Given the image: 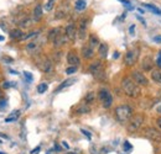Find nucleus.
I'll return each instance as SVG.
<instances>
[{"instance_id":"obj_23","label":"nucleus","mask_w":161,"mask_h":154,"mask_svg":"<svg viewBox=\"0 0 161 154\" xmlns=\"http://www.w3.org/2000/svg\"><path fill=\"white\" fill-rule=\"evenodd\" d=\"M34 22H35V20H34V19L26 18V19H22V20H21L20 22H19V25H20L22 28H27V27H31Z\"/></svg>"},{"instance_id":"obj_4","label":"nucleus","mask_w":161,"mask_h":154,"mask_svg":"<svg viewBox=\"0 0 161 154\" xmlns=\"http://www.w3.org/2000/svg\"><path fill=\"white\" fill-rule=\"evenodd\" d=\"M144 118L145 117H144L142 114L133 115V117L130 118V121L128 123V132L129 133H134L138 130H140V127L142 126V122H144Z\"/></svg>"},{"instance_id":"obj_36","label":"nucleus","mask_w":161,"mask_h":154,"mask_svg":"<svg viewBox=\"0 0 161 154\" xmlns=\"http://www.w3.org/2000/svg\"><path fill=\"white\" fill-rule=\"evenodd\" d=\"M155 63L158 64V67H161V52L158 53V58H156V62Z\"/></svg>"},{"instance_id":"obj_9","label":"nucleus","mask_w":161,"mask_h":154,"mask_svg":"<svg viewBox=\"0 0 161 154\" xmlns=\"http://www.w3.org/2000/svg\"><path fill=\"white\" fill-rule=\"evenodd\" d=\"M37 65H39V68H40L41 70H42L43 73H46V74H50V73L53 70V64H52V62L47 57L42 58L41 62L37 63Z\"/></svg>"},{"instance_id":"obj_25","label":"nucleus","mask_w":161,"mask_h":154,"mask_svg":"<svg viewBox=\"0 0 161 154\" xmlns=\"http://www.w3.org/2000/svg\"><path fill=\"white\" fill-rule=\"evenodd\" d=\"M87 8V1L86 0H77L76 1V4H75V9L77 10V11H83L84 9Z\"/></svg>"},{"instance_id":"obj_28","label":"nucleus","mask_w":161,"mask_h":154,"mask_svg":"<svg viewBox=\"0 0 161 154\" xmlns=\"http://www.w3.org/2000/svg\"><path fill=\"white\" fill-rule=\"evenodd\" d=\"M19 117H20V111H19V110H16L15 112H13L11 115L8 116V117L5 118V122H13V121H16Z\"/></svg>"},{"instance_id":"obj_37","label":"nucleus","mask_w":161,"mask_h":154,"mask_svg":"<svg viewBox=\"0 0 161 154\" xmlns=\"http://www.w3.org/2000/svg\"><path fill=\"white\" fill-rule=\"evenodd\" d=\"M11 85H13V84H10L9 81H5V83L3 84V88H4V89H8V88H10Z\"/></svg>"},{"instance_id":"obj_11","label":"nucleus","mask_w":161,"mask_h":154,"mask_svg":"<svg viewBox=\"0 0 161 154\" xmlns=\"http://www.w3.org/2000/svg\"><path fill=\"white\" fill-rule=\"evenodd\" d=\"M41 46H42V42H41L40 39H32L31 42H29L26 44L25 49H26L27 53H36V52L40 51Z\"/></svg>"},{"instance_id":"obj_38","label":"nucleus","mask_w":161,"mask_h":154,"mask_svg":"<svg viewBox=\"0 0 161 154\" xmlns=\"http://www.w3.org/2000/svg\"><path fill=\"white\" fill-rule=\"evenodd\" d=\"M156 125H158V127H159V128L161 130V116L156 118Z\"/></svg>"},{"instance_id":"obj_35","label":"nucleus","mask_w":161,"mask_h":154,"mask_svg":"<svg viewBox=\"0 0 161 154\" xmlns=\"http://www.w3.org/2000/svg\"><path fill=\"white\" fill-rule=\"evenodd\" d=\"M24 75H25V78L27 79V81H32V80H34L32 74H31V73H29V72H24Z\"/></svg>"},{"instance_id":"obj_49","label":"nucleus","mask_w":161,"mask_h":154,"mask_svg":"<svg viewBox=\"0 0 161 154\" xmlns=\"http://www.w3.org/2000/svg\"><path fill=\"white\" fill-rule=\"evenodd\" d=\"M0 154H4V153H1V152H0Z\"/></svg>"},{"instance_id":"obj_15","label":"nucleus","mask_w":161,"mask_h":154,"mask_svg":"<svg viewBox=\"0 0 161 154\" xmlns=\"http://www.w3.org/2000/svg\"><path fill=\"white\" fill-rule=\"evenodd\" d=\"M153 65H154V62L151 60V57H146L142 59V64H141V67H142V69H144L145 72H150V70H153Z\"/></svg>"},{"instance_id":"obj_24","label":"nucleus","mask_w":161,"mask_h":154,"mask_svg":"<svg viewBox=\"0 0 161 154\" xmlns=\"http://www.w3.org/2000/svg\"><path fill=\"white\" fill-rule=\"evenodd\" d=\"M91 111V107H89V105L88 104H82V105H80L78 107H77V110H76V112L77 114H88Z\"/></svg>"},{"instance_id":"obj_40","label":"nucleus","mask_w":161,"mask_h":154,"mask_svg":"<svg viewBox=\"0 0 161 154\" xmlns=\"http://www.w3.org/2000/svg\"><path fill=\"white\" fill-rule=\"evenodd\" d=\"M80 131H82V133H83V135H86L87 137H88V139H91V133H88V132H87V131H84V130H80Z\"/></svg>"},{"instance_id":"obj_41","label":"nucleus","mask_w":161,"mask_h":154,"mask_svg":"<svg viewBox=\"0 0 161 154\" xmlns=\"http://www.w3.org/2000/svg\"><path fill=\"white\" fill-rule=\"evenodd\" d=\"M154 41H155V42H159V43H161V36H155V37H154Z\"/></svg>"},{"instance_id":"obj_27","label":"nucleus","mask_w":161,"mask_h":154,"mask_svg":"<svg viewBox=\"0 0 161 154\" xmlns=\"http://www.w3.org/2000/svg\"><path fill=\"white\" fill-rule=\"evenodd\" d=\"M151 79L158 83V84H161V72L160 70H153L151 72Z\"/></svg>"},{"instance_id":"obj_33","label":"nucleus","mask_w":161,"mask_h":154,"mask_svg":"<svg viewBox=\"0 0 161 154\" xmlns=\"http://www.w3.org/2000/svg\"><path fill=\"white\" fill-rule=\"evenodd\" d=\"M76 72H77V65H71V67H68V68L66 69V74H68V75L75 74Z\"/></svg>"},{"instance_id":"obj_48","label":"nucleus","mask_w":161,"mask_h":154,"mask_svg":"<svg viewBox=\"0 0 161 154\" xmlns=\"http://www.w3.org/2000/svg\"><path fill=\"white\" fill-rule=\"evenodd\" d=\"M1 143H3V142H1V141H0V144H1Z\"/></svg>"},{"instance_id":"obj_2","label":"nucleus","mask_w":161,"mask_h":154,"mask_svg":"<svg viewBox=\"0 0 161 154\" xmlns=\"http://www.w3.org/2000/svg\"><path fill=\"white\" fill-rule=\"evenodd\" d=\"M114 115L118 122L120 123H125V122H129L130 118L133 117V109L131 106L129 105H119L115 107V111H114Z\"/></svg>"},{"instance_id":"obj_8","label":"nucleus","mask_w":161,"mask_h":154,"mask_svg":"<svg viewBox=\"0 0 161 154\" xmlns=\"http://www.w3.org/2000/svg\"><path fill=\"white\" fill-rule=\"evenodd\" d=\"M131 79L139 85V86H146L149 84L147 78L145 77V74H142L139 70H133L131 72Z\"/></svg>"},{"instance_id":"obj_5","label":"nucleus","mask_w":161,"mask_h":154,"mask_svg":"<svg viewBox=\"0 0 161 154\" xmlns=\"http://www.w3.org/2000/svg\"><path fill=\"white\" fill-rule=\"evenodd\" d=\"M139 54H140L139 48H130V49H128L125 56H124V64L126 67H133L138 62Z\"/></svg>"},{"instance_id":"obj_34","label":"nucleus","mask_w":161,"mask_h":154,"mask_svg":"<svg viewBox=\"0 0 161 154\" xmlns=\"http://www.w3.org/2000/svg\"><path fill=\"white\" fill-rule=\"evenodd\" d=\"M6 105H8L6 100H5L4 97H1V99H0V111H3V110L6 107Z\"/></svg>"},{"instance_id":"obj_1","label":"nucleus","mask_w":161,"mask_h":154,"mask_svg":"<svg viewBox=\"0 0 161 154\" xmlns=\"http://www.w3.org/2000/svg\"><path fill=\"white\" fill-rule=\"evenodd\" d=\"M121 89H123L124 94L128 95L129 97H138L140 95V88L131 78H123Z\"/></svg>"},{"instance_id":"obj_42","label":"nucleus","mask_w":161,"mask_h":154,"mask_svg":"<svg viewBox=\"0 0 161 154\" xmlns=\"http://www.w3.org/2000/svg\"><path fill=\"white\" fill-rule=\"evenodd\" d=\"M39 151H40V147H37V148H35V151H32V152H31V154H36V153H39Z\"/></svg>"},{"instance_id":"obj_26","label":"nucleus","mask_w":161,"mask_h":154,"mask_svg":"<svg viewBox=\"0 0 161 154\" xmlns=\"http://www.w3.org/2000/svg\"><path fill=\"white\" fill-rule=\"evenodd\" d=\"M98 53H99L101 58H105V57H107V54H108V46H107L105 43H101V44H99V48H98Z\"/></svg>"},{"instance_id":"obj_18","label":"nucleus","mask_w":161,"mask_h":154,"mask_svg":"<svg viewBox=\"0 0 161 154\" xmlns=\"http://www.w3.org/2000/svg\"><path fill=\"white\" fill-rule=\"evenodd\" d=\"M10 37L13 39H16V41H21L24 37V32L20 28H14V30L10 31Z\"/></svg>"},{"instance_id":"obj_19","label":"nucleus","mask_w":161,"mask_h":154,"mask_svg":"<svg viewBox=\"0 0 161 154\" xmlns=\"http://www.w3.org/2000/svg\"><path fill=\"white\" fill-rule=\"evenodd\" d=\"M32 18L35 20V22H37V21L42 18V6H41L40 4H37V5L35 6L34 13H32Z\"/></svg>"},{"instance_id":"obj_46","label":"nucleus","mask_w":161,"mask_h":154,"mask_svg":"<svg viewBox=\"0 0 161 154\" xmlns=\"http://www.w3.org/2000/svg\"><path fill=\"white\" fill-rule=\"evenodd\" d=\"M4 96V93H3V91H1V90H0V99H1V97Z\"/></svg>"},{"instance_id":"obj_43","label":"nucleus","mask_w":161,"mask_h":154,"mask_svg":"<svg viewBox=\"0 0 161 154\" xmlns=\"http://www.w3.org/2000/svg\"><path fill=\"white\" fill-rule=\"evenodd\" d=\"M4 58L6 59L5 62H8V63H11V62H13V58H9V57H4Z\"/></svg>"},{"instance_id":"obj_21","label":"nucleus","mask_w":161,"mask_h":154,"mask_svg":"<svg viewBox=\"0 0 161 154\" xmlns=\"http://www.w3.org/2000/svg\"><path fill=\"white\" fill-rule=\"evenodd\" d=\"M67 39H68V38H67V36H66V33H64V36H63V35L61 33L60 36H58L57 38L55 39V41H53L52 43L55 44V47H61V46H63V44H64V43L67 42Z\"/></svg>"},{"instance_id":"obj_39","label":"nucleus","mask_w":161,"mask_h":154,"mask_svg":"<svg viewBox=\"0 0 161 154\" xmlns=\"http://www.w3.org/2000/svg\"><path fill=\"white\" fill-rule=\"evenodd\" d=\"M134 30H135V26H134V25H131V26H130V28H129V33H130V35H134Z\"/></svg>"},{"instance_id":"obj_14","label":"nucleus","mask_w":161,"mask_h":154,"mask_svg":"<svg viewBox=\"0 0 161 154\" xmlns=\"http://www.w3.org/2000/svg\"><path fill=\"white\" fill-rule=\"evenodd\" d=\"M80 52H82L83 58H86V59H91V58H93V56H94V48L91 47L89 44L83 46L82 49H80Z\"/></svg>"},{"instance_id":"obj_47","label":"nucleus","mask_w":161,"mask_h":154,"mask_svg":"<svg viewBox=\"0 0 161 154\" xmlns=\"http://www.w3.org/2000/svg\"><path fill=\"white\" fill-rule=\"evenodd\" d=\"M0 41H4V36H0Z\"/></svg>"},{"instance_id":"obj_20","label":"nucleus","mask_w":161,"mask_h":154,"mask_svg":"<svg viewBox=\"0 0 161 154\" xmlns=\"http://www.w3.org/2000/svg\"><path fill=\"white\" fill-rule=\"evenodd\" d=\"M68 6L66 8V9H62V5H61L60 8L57 9V11H56V15H55V18L56 19H64L67 15H68Z\"/></svg>"},{"instance_id":"obj_7","label":"nucleus","mask_w":161,"mask_h":154,"mask_svg":"<svg viewBox=\"0 0 161 154\" xmlns=\"http://www.w3.org/2000/svg\"><path fill=\"white\" fill-rule=\"evenodd\" d=\"M144 136L150 139V141H154V142H158V143H161V132L153 128V127H147L144 132Z\"/></svg>"},{"instance_id":"obj_44","label":"nucleus","mask_w":161,"mask_h":154,"mask_svg":"<svg viewBox=\"0 0 161 154\" xmlns=\"http://www.w3.org/2000/svg\"><path fill=\"white\" fill-rule=\"evenodd\" d=\"M62 146H63V147H64L66 149H68V148H69V147H68V144H67L66 142H62Z\"/></svg>"},{"instance_id":"obj_30","label":"nucleus","mask_w":161,"mask_h":154,"mask_svg":"<svg viewBox=\"0 0 161 154\" xmlns=\"http://www.w3.org/2000/svg\"><path fill=\"white\" fill-rule=\"evenodd\" d=\"M55 4H56V0H47L46 4H45V10L46 11H52Z\"/></svg>"},{"instance_id":"obj_31","label":"nucleus","mask_w":161,"mask_h":154,"mask_svg":"<svg viewBox=\"0 0 161 154\" xmlns=\"http://www.w3.org/2000/svg\"><path fill=\"white\" fill-rule=\"evenodd\" d=\"M142 6H144V8H146V9L153 10V13H155V14H158V15H161L160 9H159V8H156V6H154V5H150V4H142Z\"/></svg>"},{"instance_id":"obj_29","label":"nucleus","mask_w":161,"mask_h":154,"mask_svg":"<svg viewBox=\"0 0 161 154\" xmlns=\"http://www.w3.org/2000/svg\"><path fill=\"white\" fill-rule=\"evenodd\" d=\"M94 97H96L94 93H93V91H91V93H88V94L86 95V97H84V102L89 105V104H92V102L94 101Z\"/></svg>"},{"instance_id":"obj_16","label":"nucleus","mask_w":161,"mask_h":154,"mask_svg":"<svg viewBox=\"0 0 161 154\" xmlns=\"http://www.w3.org/2000/svg\"><path fill=\"white\" fill-rule=\"evenodd\" d=\"M60 35H61V28L60 27H55V28L50 30V32H48V35H47V38H48V41L53 42Z\"/></svg>"},{"instance_id":"obj_6","label":"nucleus","mask_w":161,"mask_h":154,"mask_svg":"<svg viewBox=\"0 0 161 154\" xmlns=\"http://www.w3.org/2000/svg\"><path fill=\"white\" fill-rule=\"evenodd\" d=\"M98 99L101 100L103 107H105V109H109V107L112 106V104H113V96H112V94L109 93V90L105 89V88L99 89Z\"/></svg>"},{"instance_id":"obj_22","label":"nucleus","mask_w":161,"mask_h":154,"mask_svg":"<svg viewBox=\"0 0 161 154\" xmlns=\"http://www.w3.org/2000/svg\"><path fill=\"white\" fill-rule=\"evenodd\" d=\"M88 44H89L91 47L96 48L97 46L101 44V43H99V38H98L96 35H89V37H88Z\"/></svg>"},{"instance_id":"obj_17","label":"nucleus","mask_w":161,"mask_h":154,"mask_svg":"<svg viewBox=\"0 0 161 154\" xmlns=\"http://www.w3.org/2000/svg\"><path fill=\"white\" fill-rule=\"evenodd\" d=\"M76 81H77V79H75V78H69V79H66V80H64V81L61 84L60 86L56 89V91H61V90H63L64 88H68V86L73 85Z\"/></svg>"},{"instance_id":"obj_3","label":"nucleus","mask_w":161,"mask_h":154,"mask_svg":"<svg viewBox=\"0 0 161 154\" xmlns=\"http://www.w3.org/2000/svg\"><path fill=\"white\" fill-rule=\"evenodd\" d=\"M89 72L93 77L98 80H103L105 77V70H104V67H103V63L101 60H96L93 62L91 65H89Z\"/></svg>"},{"instance_id":"obj_12","label":"nucleus","mask_w":161,"mask_h":154,"mask_svg":"<svg viewBox=\"0 0 161 154\" xmlns=\"http://www.w3.org/2000/svg\"><path fill=\"white\" fill-rule=\"evenodd\" d=\"M87 28H88V19L87 18H82L80 20V26H78V37L80 39L86 38V33H87Z\"/></svg>"},{"instance_id":"obj_45","label":"nucleus","mask_w":161,"mask_h":154,"mask_svg":"<svg viewBox=\"0 0 161 154\" xmlns=\"http://www.w3.org/2000/svg\"><path fill=\"white\" fill-rule=\"evenodd\" d=\"M114 58H118L119 57V53H114V56H113Z\"/></svg>"},{"instance_id":"obj_13","label":"nucleus","mask_w":161,"mask_h":154,"mask_svg":"<svg viewBox=\"0 0 161 154\" xmlns=\"http://www.w3.org/2000/svg\"><path fill=\"white\" fill-rule=\"evenodd\" d=\"M67 62L69 65H78L80 64V57L73 49L67 53Z\"/></svg>"},{"instance_id":"obj_10","label":"nucleus","mask_w":161,"mask_h":154,"mask_svg":"<svg viewBox=\"0 0 161 154\" xmlns=\"http://www.w3.org/2000/svg\"><path fill=\"white\" fill-rule=\"evenodd\" d=\"M64 33H66L67 38L69 39V41H75L76 37H77V35H78V30H77L75 23H68L66 26V28H64Z\"/></svg>"},{"instance_id":"obj_32","label":"nucleus","mask_w":161,"mask_h":154,"mask_svg":"<svg viewBox=\"0 0 161 154\" xmlns=\"http://www.w3.org/2000/svg\"><path fill=\"white\" fill-rule=\"evenodd\" d=\"M47 89H48V85H47L46 83H41V84L37 85V91H39L40 94H43Z\"/></svg>"}]
</instances>
